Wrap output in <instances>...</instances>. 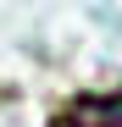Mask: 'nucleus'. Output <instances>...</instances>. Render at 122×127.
Segmentation results:
<instances>
[{
	"instance_id": "1",
	"label": "nucleus",
	"mask_w": 122,
	"mask_h": 127,
	"mask_svg": "<svg viewBox=\"0 0 122 127\" xmlns=\"http://www.w3.org/2000/svg\"><path fill=\"white\" fill-rule=\"evenodd\" d=\"M56 127H122V94H78Z\"/></svg>"
}]
</instances>
